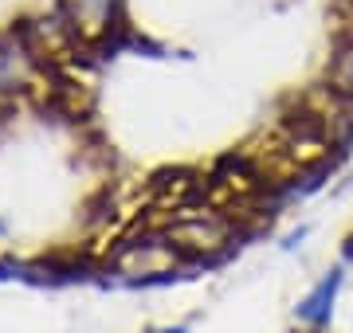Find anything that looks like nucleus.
I'll return each instance as SVG.
<instances>
[{
	"label": "nucleus",
	"mask_w": 353,
	"mask_h": 333,
	"mask_svg": "<svg viewBox=\"0 0 353 333\" xmlns=\"http://www.w3.org/2000/svg\"><path fill=\"white\" fill-rule=\"evenodd\" d=\"M161 333H185V330H161Z\"/></svg>",
	"instance_id": "obj_2"
},
{
	"label": "nucleus",
	"mask_w": 353,
	"mask_h": 333,
	"mask_svg": "<svg viewBox=\"0 0 353 333\" xmlns=\"http://www.w3.org/2000/svg\"><path fill=\"white\" fill-rule=\"evenodd\" d=\"M338 286H341V275H338V270H330L326 279L314 286V294H310L303 306H299V318L322 325V321L330 318V302H334V294H338Z\"/></svg>",
	"instance_id": "obj_1"
}]
</instances>
